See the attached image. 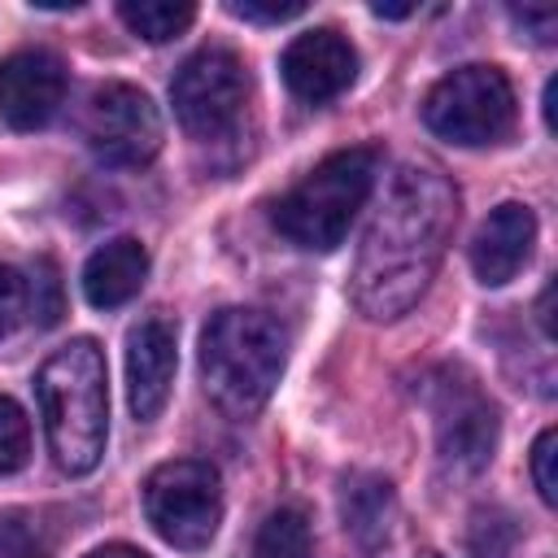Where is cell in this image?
Segmentation results:
<instances>
[{
	"instance_id": "cell-23",
	"label": "cell",
	"mask_w": 558,
	"mask_h": 558,
	"mask_svg": "<svg viewBox=\"0 0 558 558\" xmlns=\"http://www.w3.org/2000/svg\"><path fill=\"white\" fill-rule=\"evenodd\" d=\"M558 449V432L554 427H545L541 436H536V445H532V484H536V493H541V501L545 506H554L558 501V480H554V453Z\"/></svg>"
},
{
	"instance_id": "cell-25",
	"label": "cell",
	"mask_w": 558,
	"mask_h": 558,
	"mask_svg": "<svg viewBox=\"0 0 558 558\" xmlns=\"http://www.w3.org/2000/svg\"><path fill=\"white\" fill-rule=\"evenodd\" d=\"M510 22L532 44H554V35H558V13L554 9H510Z\"/></svg>"
},
{
	"instance_id": "cell-1",
	"label": "cell",
	"mask_w": 558,
	"mask_h": 558,
	"mask_svg": "<svg viewBox=\"0 0 558 558\" xmlns=\"http://www.w3.org/2000/svg\"><path fill=\"white\" fill-rule=\"evenodd\" d=\"M453 222H458L453 179L427 157L401 161L362 235L349 283L353 305L375 323H392L410 314L440 270Z\"/></svg>"
},
{
	"instance_id": "cell-17",
	"label": "cell",
	"mask_w": 558,
	"mask_h": 558,
	"mask_svg": "<svg viewBox=\"0 0 558 558\" xmlns=\"http://www.w3.org/2000/svg\"><path fill=\"white\" fill-rule=\"evenodd\" d=\"M253 558H314V532H310L305 510H296V506L270 510L257 527Z\"/></svg>"
},
{
	"instance_id": "cell-19",
	"label": "cell",
	"mask_w": 558,
	"mask_h": 558,
	"mask_svg": "<svg viewBox=\"0 0 558 558\" xmlns=\"http://www.w3.org/2000/svg\"><path fill=\"white\" fill-rule=\"evenodd\" d=\"M31 458V423L13 397H0V475L22 471Z\"/></svg>"
},
{
	"instance_id": "cell-6",
	"label": "cell",
	"mask_w": 558,
	"mask_h": 558,
	"mask_svg": "<svg viewBox=\"0 0 558 558\" xmlns=\"http://www.w3.org/2000/svg\"><path fill=\"white\" fill-rule=\"evenodd\" d=\"M144 514L153 532L174 549H209L222 523V480L201 458L161 462L144 480Z\"/></svg>"
},
{
	"instance_id": "cell-15",
	"label": "cell",
	"mask_w": 558,
	"mask_h": 558,
	"mask_svg": "<svg viewBox=\"0 0 558 558\" xmlns=\"http://www.w3.org/2000/svg\"><path fill=\"white\" fill-rule=\"evenodd\" d=\"M148 279V248L131 235H118L109 244H100L87 266H83V296L96 310H118L126 305Z\"/></svg>"
},
{
	"instance_id": "cell-9",
	"label": "cell",
	"mask_w": 558,
	"mask_h": 558,
	"mask_svg": "<svg viewBox=\"0 0 558 558\" xmlns=\"http://www.w3.org/2000/svg\"><path fill=\"white\" fill-rule=\"evenodd\" d=\"M432 423H436V453L449 471L475 475L493 462L497 453V405L466 379L462 371H440V379L427 388Z\"/></svg>"
},
{
	"instance_id": "cell-16",
	"label": "cell",
	"mask_w": 558,
	"mask_h": 558,
	"mask_svg": "<svg viewBox=\"0 0 558 558\" xmlns=\"http://www.w3.org/2000/svg\"><path fill=\"white\" fill-rule=\"evenodd\" d=\"M118 17L148 44H166L179 39L192 22H196V4L187 0H122Z\"/></svg>"
},
{
	"instance_id": "cell-24",
	"label": "cell",
	"mask_w": 558,
	"mask_h": 558,
	"mask_svg": "<svg viewBox=\"0 0 558 558\" xmlns=\"http://www.w3.org/2000/svg\"><path fill=\"white\" fill-rule=\"evenodd\" d=\"M227 9L235 17H244V22H288V17L305 13L301 0H231Z\"/></svg>"
},
{
	"instance_id": "cell-22",
	"label": "cell",
	"mask_w": 558,
	"mask_h": 558,
	"mask_svg": "<svg viewBox=\"0 0 558 558\" xmlns=\"http://www.w3.org/2000/svg\"><path fill=\"white\" fill-rule=\"evenodd\" d=\"M31 314V288L26 275L13 266H0V340Z\"/></svg>"
},
{
	"instance_id": "cell-3",
	"label": "cell",
	"mask_w": 558,
	"mask_h": 558,
	"mask_svg": "<svg viewBox=\"0 0 558 558\" xmlns=\"http://www.w3.org/2000/svg\"><path fill=\"white\" fill-rule=\"evenodd\" d=\"M288 366V331L266 310L227 305L201 331L205 397L227 418H253Z\"/></svg>"
},
{
	"instance_id": "cell-12",
	"label": "cell",
	"mask_w": 558,
	"mask_h": 558,
	"mask_svg": "<svg viewBox=\"0 0 558 558\" xmlns=\"http://www.w3.org/2000/svg\"><path fill=\"white\" fill-rule=\"evenodd\" d=\"M174 366H179L174 323L161 314L140 318L126 336V401H131V414L140 423H153L166 410Z\"/></svg>"
},
{
	"instance_id": "cell-26",
	"label": "cell",
	"mask_w": 558,
	"mask_h": 558,
	"mask_svg": "<svg viewBox=\"0 0 558 558\" xmlns=\"http://www.w3.org/2000/svg\"><path fill=\"white\" fill-rule=\"evenodd\" d=\"M87 558H148V554L135 549V545H122V541H118V545H100V549H92Z\"/></svg>"
},
{
	"instance_id": "cell-2",
	"label": "cell",
	"mask_w": 558,
	"mask_h": 558,
	"mask_svg": "<svg viewBox=\"0 0 558 558\" xmlns=\"http://www.w3.org/2000/svg\"><path fill=\"white\" fill-rule=\"evenodd\" d=\"M39 418L52 462L65 475H87L105 458L109 440V379L105 353L92 336L61 344L35 375Z\"/></svg>"
},
{
	"instance_id": "cell-10",
	"label": "cell",
	"mask_w": 558,
	"mask_h": 558,
	"mask_svg": "<svg viewBox=\"0 0 558 558\" xmlns=\"http://www.w3.org/2000/svg\"><path fill=\"white\" fill-rule=\"evenodd\" d=\"M65 61L48 48H22L0 61V118L13 131H35L65 105Z\"/></svg>"
},
{
	"instance_id": "cell-21",
	"label": "cell",
	"mask_w": 558,
	"mask_h": 558,
	"mask_svg": "<svg viewBox=\"0 0 558 558\" xmlns=\"http://www.w3.org/2000/svg\"><path fill=\"white\" fill-rule=\"evenodd\" d=\"M26 288H31V318L39 327H52L61 318V279H57L52 262H39L26 279Z\"/></svg>"
},
{
	"instance_id": "cell-13",
	"label": "cell",
	"mask_w": 558,
	"mask_h": 558,
	"mask_svg": "<svg viewBox=\"0 0 558 558\" xmlns=\"http://www.w3.org/2000/svg\"><path fill=\"white\" fill-rule=\"evenodd\" d=\"M532 244H536V214H532L527 205H519V201L497 205V209L480 222V231H475V240H471L475 279L488 283V288L510 283V279L527 266Z\"/></svg>"
},
{
	"instance_id": "cell-4",
	"label": "cell",
	"mask_w": 558,
	"mask_h": 558,
	"mask_svg": "<svg viewBox=\"0 0 558 558\" xmlns=\"http://www.w3.org/2000/svg\"><path fill=\"white\" fill-rule=\"evenodd\" d=\"M375 174H379V148L371 144L323 157L296 187H288L275 201L270 218L279 235H288L296 248L331 253L349 235V222L357 218V209L366 205Z\"/></svg>"
},
{
	"instance_id": "cell-20",
	"label": "cell",
	"mask_w": 558,
	"mask_h": 558,
	"mask_svg": "<svg viewBox=\"0 0 558 558\" xmlns=\"http://www.w3.org/2000/svg\"><path fill=\"white\" fill-rule=\"evenodd\" d=\"M0 558H52L44 527L22 510H4L0 514Z\"/></svg>"
},
{
	"instance_id": "cell-8",
	"label": "cell",
	"mask_w": 558,
	"mask_h": 558,
	"mask_svg": "<svg viewBox=\"0 0 558 558\" xmlns=\"http://www.w3.org/2000/svg\"><path fill=\"white\" fill-rule=\"evenodd\" d=\"M83 140L100 166L135 170L161 153V113L148 92L131 83H105L83 109Z\"/></svg>"
},
{
	"instance_id": "cell-5",
	"label": "cell",
	"mask_w": 558,
	"mask_h": 558,
	"mask_svg": "<svg viewBox=\"0 0 558 558\" xmlns=\"http://www.w3.org/2000/svg\"><path fill=\"white\" fill-rule=\"evenodd\" d=\"M423 122L432 135L462 148L497 144L514 126V87L497 65H458L427 92Z\"/></svg>"
},
{
	"instance_id": "cell-14",
	"label": "cell",
	"mask_w": 558,
	"mask_h": 558,
	"mask_svg": "<svg viewBox=\"0 0 558 558\" xmlns=\"http://www.w3.org/2000/svg\"><path fill=\"white\" fill-rule=\"evenodd\" d=\"M340 523L349 532V541L366 554V558H379L392 541V527H397V493L384 475L375 471H353L344 475L340 484Z\"/></svg>"
},
{
	"instance_id": "cell-27",
	"label": "cell",
	"mask_w": 558,
	"mask_h": 558,
	"mask_svg": "<svg viewBox=\"0 0 558 558\" xmlns=\"http://www.w3.org/2000/svg\"><path fill=\"white\" fill-rule=\"evenodd\" d=\"M371 13H375V17H410L414 4H371Z\"/></svg>"
},
{
	"instance_id": "cell-18",
	"label": "cell",
	"mask_w": 558,
	"mask_h": 558,
	"mask_svg": "<svg viewBox=\"0 0 558 558\" xmlns=\"http://www.w3.org/2000/svg\"><path fill=\"white\" fill-rule=\"evenodd\" d=\"M471 554L475 558H510V549H514V541H519V527H514V519L506 514V510H475V519H471Z\"/></svg>"
},
{
	"instance_id": "cell-11",
	"label": "cell",
	"mask_w": 558,
	"mask_h": 558,
	"mask_svg": "<svg viewBox=\"0 0 558 558\" xmlns=\"http://www.w3.org/2000/svg\"><path fill=\"white\" fill-rule=\"evenodd\" d=\"M279 70H283V83H288V92H292L296 100H305V105H327V100H336V96L353 83V74H357V52H353V44H349L340 31L318 26V31L296 35V39L283 48Z\"/></svg>"
},
{
	"instance_id": "cell-28",
	"label": "cell",
	"mask_w": 558,
	"mask_h": 558,
	"mask_svg": "<svg viewBox=\"0 0 558 558\" xmlns=\"http://www.w3.org/2000/svg\"><path fill=\"white\" fill-rule=\"evenodd\" d=\"M414 558H440V554H432V549H427V554H414Z\"/></svg>"
},
{
	"instance_id": "cell-7",
	"label": "cell",
	"mask_w": 558,
	"mask_h": 558,
	"mask_svg": "<svg viewBox=\"0 0 558 558\" xmlns=\"http://www.w3.org/2000/svg\"><path fill=\"white\" fill-rule=\"evenodd\" d=\"M170 100H174L179 126L192 140L218 144L227 135H235V126L244 122L248 70L231 48H201L179 65V74L170 83Z\"/></svg>"
}]
</instances>
